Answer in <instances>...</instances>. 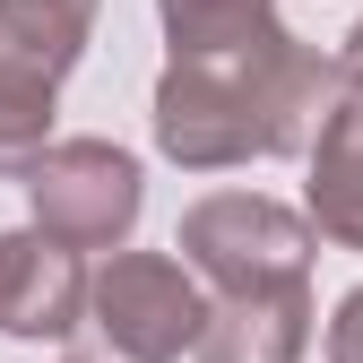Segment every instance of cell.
<instances>
[{"mask_svg": "<svg viewBox=\"0 0 363 363\" xmlns=\"http://www.w3.org/2000/svg\"><path fill=\"white\" fill-rule=\"evenodd\" d=\"M346 104L337 61L311 52L303 35L268 26L242 52L208 61H164L156 78V147L182 173H225L259 156H303L320 139V121Z\"/></svg>", "mask_w": 363, "mask_h": 363, "instance_id": "1", "label": "cell"}, {"mask_svg": "<svg viewBox=\"0 0 363 363\" xmlns=\"http://www.w3.org/2000/svg\"><path fill=\"white\" fill-rule=\"evenodd\" d=\"M208 294L173 251H113L78 303V346L86 363H182L199 346Z\"/></svg>", "mask_w": 363, "mask_h": 363, "instance_id": "2", "label": "cell"}, {"mask_svg": "<svg viewBox=\"0 0 363 363\" xmlns=\"http://www.w3.org/2000/svg\"><path fill=\"white\" fill-rule=\"evenodd\" d=\"M173 251L216 294H277V286H303L311 277L320 234H311L286 199H268V191H208L199 208H182Z\"/></svg>", "mask_w": 363, "mask_h": 363, "instance_id": "3", "label": "cell"}, {"mask_svg": "<svg viewBox=\"0 0 363 363\" xmlns=\"http://www.w3.org/2000/svg\"><path fill=\"white\" fill-rule=\"evenodd\" d=\"M26 199H35V234H52L61 251H121L147 208V182L139 156L113 139H52L26 173Z\"/></svg>", "mask_w": 363, "mask_h": 363, "instance_id": "4", "label": "cell"}, {"mask_svg": "<svg viewBox=\"0 0 363 363\" xmlns=\"http://www.w3.org/2000/svg\"><path fill=\"white\" fill-rule=\"evenodd\" d=\"M78 303H86V259L61 251L52 234H0V337H26V346H61L78 329Z\"/></svg>", "mask_w": 363, "mask_h": 363, "instance_id": "5", "label": "cell"}, {"mask_svg": "<svg viewBox=\"0 0 363 363\" xmlns=\"http://www.w3.org/2000/svg\"><path fill=\"white\" fill-rule=\"evenodd\" d=\"M311 346V286L277 294H216L199 320V363H303Z\"/></svg>", "mask_w": 363, "mask_h": 363, "instance_id": "6", "label": "cell"}, {"mask_svg": "<svg viewBox=\"0 0 363 363\" xmlns=\"http://www.w3.org/2000/svg\"><path fill=\"white\" fill-rule=\"evenodd\" d=\"M104 0H0V69L35 78V86H61L96 35Z\"/></svg>", "mask_w": 363, "mask_h": 363, "instance_id": "7", "label": "cell"}, {"mask_svg": "<svg viewBox=\"0 0 363 363\" xmlns=\"http://www.w3.org/2000/svg\"><path fill=\"white\" fill-rule=\"evenodd\" d=\"M303 156H311V216L303 225L337 251H363V104L346 96Z\"/></svg>", "mask_w": 363, "mask_h": 363, "instance_id": "8", "label": "cell"}, {"mask_svg": "<svg viewBox=\"0 0 363 363\" xmlns=\"http://www.w3.org/2000/svg\"><path fill=\"white\" fill-rule=\"evenodd\" d=\"M164 18V61H208V52H242L277 26V0H156Z\"/></svg>", "mask_w": 363, "mask_h": 363, "instance_id": "9", "label": "cell"}, {"mask_svg": "<svg viewBox=\"0 0 363 363\" xmlns=\"http://www.w3.org/2000/svg\"><path fill=\"white\" fill-rule=\"evenodd\" d=\"M43 147H52V86L0 69V182H26Z\"/></svg>", "mask_w": 363, "mask_h": 363, "instance_id": "10", "label": "cell"}, {"mask_svg": "<svg viewBox=\"0 0 363 363\" xmlns=\"http://www.w3.org/2000/svg\"><path fill=\"white\" fill-rule=\"evenodd\" d=\"M329 363H363V286L329 311Z\"/></svg>", "mask_w": 363, "mask_h": 363, "instance_id": "11", "label": "cell"}, {"mask_svg": "<svg viewBox=\"0 0 363 363\" xmlns=\"http://www.w3.org/2000/svg\"><path fill=\"white\" fill-rule=\"evenodd\" d=\"M337 86L363 104V18H354V26H346V43H337Z\"/></svg>", "mask_w": 363, "mask_h": 363, "instance_id": "12", "label": "cell"}]
</instances>
